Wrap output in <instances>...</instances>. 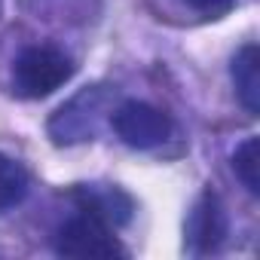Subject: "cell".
I'll return each mask as SVG.
<instances>
[{
  "label": "cell",
  "mask_w": 260,
  "mask_h": 260,
  "mask_svg": "<svg viewBox=\"0 0 260 260\" xmlns=\"http://www.w3.org/2000/svg\"><path fill=\"white\" fill-rule=\"evenodd\" d=\"M55 251L61 257H80V260H110V257H122V245L116 242V236L110 233V226L83 211L77 217H71L58 236H55Z\"/></svg>",
  "instance_id": "3957f363"
},
{
  "label": "cell",
  "mask_w": 260,
  "mask_h": 260,
  "mask_svg": "<svg viewBox=\"0 0 260 260\" xmlns=\"http://www.w3.org/2000/svg\"><path fill=\"white\" fill-rule=\"evenodd\" d=\"M233 172L251 196H260V141L251 135L233 153Z\"/></svg>",
  "instance_id": "9c48e42d"
},
{
  "label": "cell",
  "mask_w": 260,
  "mask_h": 260,
  "mask_svg": "<svg viewBox=\"0 0 260 260\" xmlns=\"http://www.w3.org/2000/svg\"><path fill=\"white\" fill-rule=\"evenodd\" d=\"M230 77L236 86V95L248 113H260V49L254 43L242 46L233 55Z\"/></svg>",
  "instance_id": "52a82bcc"
},
{
  "label": "cell",
  "mask_w": 260,
  "mask_h": 260,
  "mask_svg": "<svg viewBox=\"0 0 260 260\" xmlns=\"http://www.w3.org/2000/svg\"><path fill=\"white\" fill-rule=\"evenodd\" d=\"M184 233H187V248L196 257L211 254L223 242V236H226V214H223L220 199L211 190H205L196 199V205L190 208V217H187Z\"/></svg>",
  "instance_id": "5b68a950"
},
{
  "label": "cell",
  "mask_w": 260,
  "mask_h": 260,
  "mask_svg": "<svg viewBox=\"0 0 260 260\" xmlns=\"http://www.w3.org/2000/svg\"><path fill=\"white\" fill-rule=\"evenodd\" d=\"M110 110V89L107 86H86L68 104H61L49 119V138L55 144H80L92 141L101 128V119Z\"/></svg>",
  "instance_id": "6da1fadb"
},
{
  "label": "cell",
  "mask_w": 260,
  "mask_h": 260,
  "mask_svg": "<svg viewBox=\"0 0 260 260\" xmlns=\"http://www.w3.org/2000/svg\"><path fill=\"white\" fill-rule=\"evenodd\" d=\"M110 125H113L116 138L135 150L159 147L172 135V119L147 101H122L110 113Z\"/></svg>",
  "instance_id": "277c9868"
},
{
  "label": "cell",
  "mask_w": 260,
  "mask_h": 260,
  "mask_svg": "<svg viewBox=\"0 0 260 260\" xmlns=\"http://www.w3.org/2000/svg\"><path fill=\"white\" fill-rule=\"evenodd\" d=\"M74 77V61L55 46H28L13 64V92L22 98H46Z\"/></svg>",
  "instance_id": "7a4b0ae2"
},
{
  "label": "cell",
  "mask_w": 260,
  "mask_h": 260,
  "mask_svg": "<svg viewBox=\"0 0 260 260\" xmlns=\"http://www.w3.org/2000/svg\"><path fill=\"white\" fill-rule=\"evenodd\" d=\"M28 184H31V178H28L25 166L0 153V211L19 205L28 196Z\"/></svg>",
  "instance_id": "ba28073f"
},
{
  "label": "cell",
  "mask_w": 260,
  "mask_h": 260,
  "mask_svg": "<svg viewBox=\"0 0 260 260\" xmlns=\"http://www.w3.org/2000/svg\"><path fill=\"white\" fill-rule=\"evenodd\" d=\"M187 4L196 10V13H202V16H223L236 0H187Z\"/></svg>",
  "instance_id": "30bf717a"
},
{
  "label": "cell",
  "mask_w": 260,
  "mask_h": 260,
  "mask_svg": "<svg viewBox=\"0 0 260 260\" xmlns=\"http://www.w3.org/2000/svg\"><path fill=\"white\" fill-rule=\"evenodd\" d=\"M80 199V208L101 217L107 226H122L132 220V199L128 193H122L119 187H110V184H86V187H77L74 193Z\"/></svg>",
  "instance_id": "8992f818"
}]
</instances>
